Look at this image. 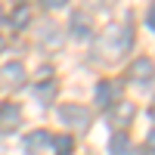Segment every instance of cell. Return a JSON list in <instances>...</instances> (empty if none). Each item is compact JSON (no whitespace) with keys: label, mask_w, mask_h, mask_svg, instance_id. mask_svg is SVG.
<instances>
[{"label":"cell","mask_w":155,"mask_h":155,"mask_svg":"<svg viewBox=\"0 0 155 155\" xmlns=\"http://www.w3.org/2000/svg\"><path fill=\"white\" fill-rule=\"evenodd\" d=\"M134 44V25L130 22H115L106 28V34L99 37V47H96V56L106 59V62H118L124 59V53L130 50Z\"/></svg>","instance_id":"cell-1"},{"label":"cell","mask_w":155,"mask_h":155,"mask_svg":"<svg viewBox=\"0 0 155 155\" xmlns=\"http://www.w3.org/2000/svg\"><path fill=\"white\" fill-rule=\"evenodd\" d=\"M56 115H59L62 124L74 127V130H87V127H90V112H87L84 106H78V102H65V106H59Z\"/></svg>","instance_id":"cell-2"},{"label":"cell","mask_w":155,"mask_h":155,"mask_svg":"<svg viewBox=\"0 0 155 155\" xmlns=\"http://www.w3.org/2000/svg\"><path fill=\"white\" fill-rule=\"evenodd\" d=\"M93 96H96V106H99V109H109V106H115V102H118V96H121V84L106 78V81L96 84Z\"/></svg>","instance_id":"cell-3"},{"label":"cell","mask_w":155,"mask_h":155,"mask_svg":"<svg viewBox=\"0 0 155 155\" xmlns=\"http://www.w3.org/2000/svg\"><path fill=\"white\" fill-rule=\"evenodd\" d=\"M22 124V109L16 102H3L0 106V134H16Z\"/></svg>","instance_id":"cell-4"},{"label":"cell","mask_w":155,"mask_h":155,"mask_svg":"<svg viewBox=\"0 0 155 155\" xmlns=\"http://www.w3.org/2000/svg\"><path fill=\"white\" fill-rule=\"evenodd\" d=\"M0 81H3L6 87H19L25 81V65L22 62H6V65L0 68Z\"/></svg>","instance_id":"cell-5"},{"label":"cell","mask_w":155,"mask_h":155,"mask_svg":"<svg viewBox=\"0 0 155 155\" xmlns=\"http://www.w3.org/2000/svg\"><path fill=\"white\" fill-rule=\"evenodd\" d=\"M152 74H155V62H152L149 56H140V59L130 62V78H134V81L143 84V81H149Z\"/></svg>","instance_id":"cell-6"},{"label":"cell","mask_w":155,"mask_h":155,"mask_svg":"<svg viewBox=\"0 0 155 155\" xmlns=\"http://www.w3.org/2000/svg\"><path fill=\"white\" fill-rule=\"evenodd\" d=\"M50 143H53V137H50L47 130H31L28 137H25V149H28V152H37V149H44Z\"/></svg>","instance_id":"cell-7"},{"label":"cell","mask_w":155,"mask_h":155,"mask_svg":"<svg viewBox=\"0 0 155 155\" xmlns=\"http://www.w3.org/2000/svg\"><path fill=\"white\" fill-rule=\"evenodd\" d=\"M134 115H137L134 102H115V109H112V121H115V124H127Z\"/></svg>","instance_id":"cell-8"},{"label":"cell","mask_w":155,"mask_h":155,"mask_svg":"<svg viewBox=\"0 0 155 155\" xmlns=\"http://www.w3.org/2000/svg\"><path fill=\"white\" fill-rule=\"evenodd\" d=\"M109 152L112 155H130V137H127L124 130H118L112 137V143H109Z\"/></svg>","instance_id":"cell-9"},{"label":"cell","mask_w":155,"mask_h":155,"mask_svg":"<svg viewBox=\"0 0 155 155\" xmlns=\"http://www.w3.org/2000/svg\"><path fill=\"white\" fill-rule=\"evenodd\" d=\"M28 22H31V9H28V6H19V9L12 12V16H9V25H12L16 31H22V28H25Z\"/></svg>","instance_id":"cell-10"},{"label":"cell","mask_w":155,"mask_h":155,"mask_svg":"<svg viewBox=\"0 0 155 155\" xmlns=\"http://www.w3.org/2000/svg\"><path fill=\"white\" fill-rule=\"evenodd\" d=\"M50 146L56 149V155H71V149H74V140H71L68 134H62V137H56Z\"/></svg>","instance_id":"cell-11"},{"label":"cell","mask_w":155,"mask_h":155,"mask_svg":"<svg viewBox=\"0 0 155 155\" xmlns=\"http://www.w3.org/2000/svg\"><path fill=\"white\" fill-rule=\"evenodd\" d=\"M71 31H74V37H87V34H90V22H87V16L74 12V19H71Z\"/></svg>","instance_id":"cell-12"},{"label":"cell","mask_w":155,"mask_h":155,"mask_svg":"<svg viewBox=\"0 0 155 155\" xmlns=\"http://www.w3.org/2000/svg\"><path fill=\"white\" fill-rule=\"evenodd\" d=\"M37 93H41L37 99H44V102H47V99H50V93H56V81H50V84H44L41 90H37Z\"/></svg>","instance_id":"cell-13"},{"label":"cell","mask_w":155,"mask_h":155,"mask_svg":"<svg viewBox=\"0 0 155 155\" xmlns=\"http://www.w3.org/2000/svg\"><path fill=\"white\" fill-rule=\"evenodd\" d=\"M44 9H65L68 6V0H41Z\"/></svg>","instance_id":"cell-14"},{"label":"cell","mask_w":155,"mask_h":155,"mask_svg":"<svg viewBox=\"0 0 155 155\" xmlns=\"http://www.w3.org/2000/svg\"><path fill=\"white\" fill-rule=\"evenodd\" d=\"M146 143H149V149H155V127L149 130V137H146Z\"/></svg>","instance_id":"cell-15"},{"label":"cell","mask_w":155,"mask_h":155,"mask_svg":"<svg viewBox=\"0 0 155 155\" xmlns=\"http://www.w3.org/2000/svg\"><path fill=\"white\" fill-rule=\"evenodd\" d=\"M149 28H152V31H155V6H152V9H149Z\"/></svg>","instance_id":"cell-16"},{"label":"cell","mask_w":155,"mask_h":155,"mask_svg":"<svg viewBox=\"0 0 155 155\" xmlns=\"http://www.w3.org/2000/svg\"><path fill=\"white\" fill-rule=\"evenodd\" d=\"M3 47H6V41H3V37H0V53H3Z\"/></svg>","instance_id":"cell-17"},{"label":"cell","mask_w":155,"mask_h":155,"mask_svg":"<svg viewBox=\"0 0 155 155\" xmlns=\"http://www.w3.org/2000/svg\"><path fill=\"white\" fill-rule=\"evenodd\" d=\"M149 112H152V118H155V99H152V109H149Z\"/></svg>","instance_id":"cell-18"},{"label":"cell","mask_w":155,"mask_h":155,"mask_svg":"<svg viewBox=\"0 0 155 155\" xmlns=\"http://www.w3.org/2000/svg\"><path fill=\"white\" fill-rule=\"evenodd\" d=\"M0 16H3V3H0Z\"/></svg>","instance_id":"cell-19"},{"label":"cell","mask_w":155,"mask_h":155,"mask_svg":"<svg viewBox=\"0 0 155 155\" xmlns=\"http://www.w3.org/2000/svg\"><path fill=\"white\" fill-rule=\"evenodd\" d=\"M22 3H25V0H22Z\"/></svg>","instance_id":"cell-20"}]
</instances>
